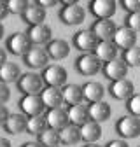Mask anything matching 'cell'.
I'll return each instance as SVG.
<instances>
[{"label":"cell","mask_w":140,"mask_h":147,"mask_svg":"<svg viewBox=\"0 0 140 147\" xmlns=\"http://www.w3.org/2000/svg\"><path fill=\"white\" fill-rule=\"evenodd\" d=\"M61 4L63 7L60 11V21L63 25L75 26L86 20V9L79 2H75V0H63Z\"/></svg>","instance_id":"1"},{"label":"cell","mask_w":140,"mask_h":147,"mask_svg":"<svg viewBox=\"0 0 140 147\" xmlns=\"http://www.w3.org/2000/svg\"><path fill=\"white\" fill-rule=\"evenodd\" d=\"M42 82L44 86H52V88H63L67 84V77L68 74L65 70V67H61L60 63H52L47 65L42 70Z\"/></svg>","instance_id":"2"},{"label":"cell","mask_w":140,"mask_h":147,"mask_svg":"<svg viewBox=\"0 0 140 147\" xmlns=\"http://www.w3.org/2000/svg\"><path fill=\"white\" fill-rule=\"evenodd\" d=\"M116 131L122 140L137 138L140 135V119L137 116H131V114L122 116L116 124Z\"/></svg>","instance_id":"3"},{"label":"cell","mask_w":140,"mask_h":147,"mask_svg":"<svg viewBox=\"0 0 140 147\" xmlns=\"http://www.w3.org/2000/svg\"><path fill=\"white\" fill-rule=\"evenodd\" d=\"M16 84H18V89H20L23 95H40V91L44 88L42 77L35 72H26L23 76H20Z\"/></svg>","instance_id":"4"},{"label":"cell","mask_w":140,"mask_h":147,"mask_svg":"<svg viewBox=\"0 0 140 147\" xmlns=\"http://www.w3.org/2000/svg\"><path fill=\"white\" fill-rule=\"evenodd\" d=\"M75 68H77V72L81 76L91 77V76H96V74L102 70V61L93 53H82L75 60Z\"/></svg>","instance_id":"5"},{"label":"cell","mask_w":140,"mask_h":147,"mask_svg":"<svg viewBox=\"0 0 140 147\" xmlns=\"http://www.w3.org/2000/svg\"><path fill=\"white\" fill-rule=\"evenodd\" d=\"M26 37L30 39L32 46H40L46 47V44L52 39V30L49 25L42 23V25H35V26H28V30L25 32Z\"/></svg>","instance_id":"6"},{"label":"cell","mask_w":140,"mask_h":147,"mask_svg":"<svg viewBox=\"0 0 140 147\" xmlns=\"http://www.w3.org/2000/svg\"><path fill=\"white\" fill-rule=\"evenodd\" d=\"M20 109H21V114H25L26 117L40 116L46 112L40 95H23V98L20 100Z\"/></svg>","instance_id":"7"},{"label":"cell","mask_w":140,"mask_h":147,"mask_svg":"<svg viewBox=\"0 0 140 147\" xmlns=\"http://www.w3.org/2000/svg\"><path fill=\"white\" fill-rule=\"evenodd\" d=\"M30 47H32V42L25 32H16L7 39V49L14 56H25Z\"/></svg>","instance_id":"8"},{"label":"cell","mask_w":140,"mask_h":147,"mask_svg":"<svg viewBox=\"0 0 140 147\" xmlns=\"http://www.w3.org/2000/svg\"><path fill=\"white\" fill-rule=\"evenodd\" d=\"M116 9H117L116 0H93L90 4V11L96 20H112Z\"/></svg>","instance_id":"9"},{"label":"cell","mask_w":140,"mask_h":147,"mask_svg":"<svg viewBox=\"0 0 140 147\" xmlns=\"http://www.w3.org/2000/svg\"><path fill=\"white\" fill-rule=\"evenodd\" d=\"M72 44L75 49H79L81 53H93L95 47L98 46V39L95 37V33L91 30H79L74 39H72Z\"/></svg>","instance_id":"10"},{"label":"cell","mask_w":140,"mask_h":147,"mask_svg":"<svg viewBox=\"0 0 140 147\" xmlns=\"http://www.w3.org/2000/svg\"><path fill=\"white\" fill-rule=\"evenodd\" d=\"M102 70H103V76L112 82V81H119V79H126L130 68L121 58H116V60H112L109 63H103Z\"/></svg>","instance_id":"11"},{"label":"cell","mask_w":140,"mask_h":147,"mask_svg":"<svg viewBox=\"0 0 140 147\" xmlns=\"http://www.w3.org/2000/svg\"><path fill=\"white\" fill-rule=\"evenodd\" d=\"M112 42H114V46H116L117 49H125V51H126V49H131V47L137 46V32L130 30V28L125 26V25H122V26H117Z\"/></svg>","instance_id":"12"},{"label":"cell","mask_w":140,"mask_h":147,"mask_svg":"<svg viewBox=\"0 0 140 147\" xmlns=\"http://www.w3.org/2000/svg\"><path fill=\"white\" fill-rule=\"evenodd\" d=\"M90 30L95 33L98 42H107V40L114 39V33H116L117 26L112 20H96Z\"/></svg>","instance_id":"13"},{"label":"cell","mask_w":140,"mask_h":147,"mask_svg":"<svg viewBox=\"0 0 140 147\" xmlns=\"http://www.w3.org/2000/svg\"><path fill=\"white\" fill-rule=\"evenodd\" d=\"M26 67L30 68H46L47 67V61H49V56H47V53L44 47L40 46H32L28 49V53L23 56Z\"/></svg>","instance_id":"14"},{"label":"cell","mask_w":140,"mask_h":147,"mask_svg":"<svg viewBox=\"0 0 140 147\" xmlns=\"http://www.w3.org/2000/svg\"><path fill=\"white\" fill-rule=\"evenodd\" d=\"M44 49L47 53L49 60H55V61H61V60H65L68 54H70V46L63 39H51L46 44Z\"/></svg>","instance_id":"15"},{"label":"cell","mask_w":140,"mask_h":147,"mask_svg":"<svg viewBox=\"0 0 140 147\" xmlns=\"http://www.w3.org/2000/svg\"><path fill=\"white\" fill-rule=\"evenodd\" d=\"M109 93L112 98L116 100H128L133 93H135V84L130 79H119V81H112L109 86Z\"/></svg>","instance_id":"16"},{"label":"cell","mask_w":140,"mask_h":147,"mask_svg":"<svg viewBox=\"0 0 140 147\" xmlns=\"http://www.w3.org/2000/svg\"><path fill=\"white\" fill-rule=\"evenodd\" d=\"M47 128L51 130L60 131L61 128H65L68 124V116H67V109L63 107H56V109H47V112L44 114Z\"/></svg>","instance_id":"17"},{"label":"cell","mask_w":140,"mask_h":147,"mask_svg":"<svg viewBox=\"0 0 140 147\" xmlns=\"http://www.w3.org/2000/svg\"><path fill=\"white\" fill-rule=\"evenodd\" d=\"M23 21L28 26H35V25H42L46 21V9L40 7L39 2H28L25 12H23Z\"/></svg>","instance_id":"18"},{"label":"cell","mask_w":140,"mask_h":147,"mask_svg":"<svg viewBox=\"0 0 140 147\" xmlns=\"http://www.w3.org/2000/svg\"><path fill=\"white\" fill-rule=\"evenodd\" d=\"M110 114H112L110 105L107 102H103V100L88 105V116H90V121H95L98 124L109 121L110 119Z\"/></svg>","instance_id":"19"},{"label":"cell","mask_w":140,"mask_h":147,"mask_svg":"<svg viewBox=\"0 0 140 147\" xmlns=\"http://www.w3.org/2000/svg\"><path fill=\"white\" fill-rule=\"evenodd\" d=\"M40 100L46 109H56L63 107V96H61V88H52V86H44L40 91Z\"/></svg>","instance_id":"20"},{"label":"cell","mask_w":140,"mask_h":147,"mask_svg":"<svg viewBox=\"0 0 140 147\" xmlns=\"http://www.w3.org/2000/svg\"><path fill=\"white\" fill-rule=\"evenodd\" d=\"M81 88H82V100H86L88 103H95V102L103 100L105 88L98 81H90V82H86Z\"/></svg>","instance_id":"21"},{"label":"cell","mask_w":140,"mask_h":147,"mask_svg":"<svg viewBox=\"0 0 140 147\" xmlns=\"http://www.w3.org/2000/svg\"><path fill=\"white\" fill-rule=\"evenodd\" d=\"M26 121L28 117L21 112H16V114H9L4 128H5V131L11 133V135H20L23 131H26Z\"/></svg>","instance_id":"22"},{"label":"cell","mask_w":140,"mask_h":147,"mask_svg":"<svg viewBox=\"0 0 140 147\" xmlns=\"http://www.w3.org/2000/svg\"><path fill=\"white\" fill-rule=\"evenodd\" d=\"M93 54H95V56L102 61V65H103V63H109V61H112V60L117 58V47L114 46L112 40L98 42V46L95 47Z\"/></svg>","instance_id":"23"},{"label":"cell","mask_w":140,"mask_h":147,"mask_svg":"<svg viewBox=\"0 0 140 147\" xmlns=\"http://www.w3.org/2000/svg\"><path fill=\"white\" fill-rule=\"evenodd\" d=\"M79 130H81V140L86 144L98 142L102 137V126L95 121H86L82 126H79Z\"/></svg>","instance_id":"24"},{"label":"cell","mask_w":140,"mask_h":147,"mask_svg":"<svg viewBox=\"0 0 140 147\" xmlns=\"http://www.w3.org/2000/svg\"><path fill=\"white\" fill-rule=\"evenodd\" d=\"M67 116H68V123L75 124V126H82L86 121H90V116H88V105H84V103L70 105L67 109Z\"/></svg>","instance_id":"25"},{"label":"cell","mask_w":140,"mask_h":147,"mask_svg":"<svg viewBox=\"0 0 140 147\" xmlns=\"http://www.w3.org/2000/svg\"><path fill=\"white\" fill-rule=\"evenodd\" d=\"M61 96H63V103H67L68 107L82 103V88H81V84H65L61 88Z\"/></svg>","instance_id":"26"},{"label":"cell","mask_w":140,"mask_h":147,"mask_svg":"<svg viewBox=\"0 0 140 147\" xmlns=\"http://www.w3.org/2000/svg\"><path fill=\"white\" fill-rule=\"evenodd\" d=\"M58 133H60V144H63V145H75L81 142V130L75 124L68 123Z\"/></svg>","instance_id":"27"},{"label":"cell","mask_w":140,"mask_h":147,"mask_svg":"<svg viewBox=\"0 0 140 147\" xmlns=\"http://www.w3.org/2000/svg\"><path fill=\"white\" fill-rule=\"evenodd\" d=\"M21 76V70L20 67H18L16 63L12 61H5L2 67H0V82H4V84H11V82H16L18 79H20Z\"/></svg>","instance_id":"28"},{"label":"cell","mask_w":140,"mask_h":147,"mask_svg":"<svg viewBox=\"0 0 140 147\" xmlns=\"http://www.w3.org/2000/svg\"><path fill=\"white\" fill-rule=\"evenodd\" d=\"M44 130H47V123H46L44 114L28 117V121H26V131L28 133H32V135H40Z\"/></svg>","instance_id":"29"},{"label":"cell","mask_w":140,"mask_h":147,"mask_svg":"<svg viewBox=\"0 0 140 147\" xmlns=\"http://www.w3.org/2000/svg\"><path fill=\"white\" fill-rule=\"evenodd\" d=\"M37 137H39V144H42L44 147H58L60 145V133L56 130L47 128V130H44Z\"/></svg>","instance_id":"30"},{"label":"cell","mask_w":140,"mask_h":147,"mask_svg":"<svg viewBox=\"0 0 140 147\" xmlns=\"http://www.w3.org/2000/svg\"><path fill=\"white\" fill-rule=\"evenodd\" d=\"M122 61L128 65V68L130 67H138L140 65V49L137 46L131 47V49H126L125 54H122Z\"/></svg>","instance_id":"31"},{"label":"cell","mask_w":140,"mask_h":147,"mask_svg":"<svg viewBox=\"0 0 140 147\" xmlns=\"http://www.w3.org/2000/svg\"><path fill=\"white\" fill-rule=\"evenodd\" d=\"M5 4H7L9 14H16V16H23L25 9H26V5H28L26 0H7Z\"/></svg>","instance_id":"32"},{"label":"cell","mask_w":140,"mask_h":147,"mask_svg":"<svg viewBox=\"0 0 140 147\" xmlns=\"http://www.w3.org/2000/svg\"><path fill=\"white\" fill-rule=\"evenodd\" d=\"M126 109H128V114L131 116H140V96L137 93H133L128 100H126Z\"/></svg>","instance_id":"33"},{"label":"cell","mask_w":140,"mask_h":147,"mask_svg":"<svg viewBox=\"0 0 140 147\" xmlns=\"http://www.w3.org/2000/svg\"><path fill=\"white\" fill-rule=\"evenodd\" d=\"M125 26H128L130 30L133 32H138L140 30V12H131L126 16V20H125Z\"/></svg>","instance_id":"34"},{"label":"cell","mask_w":140,"mask_h":147,"mask_svg":"<svg viewBox=\"0 0 140 147\" xmlns=\"http://www.w3.org/2000/svg\"><path fill=\"white\" fill-rule=\"evenodd\" d=\"M121 5L125 7V11H128V14L140 12V2H138V0H122Z\"/></svg>","instance_id":"35"},{"label":"cell","mask_w":140,"mask_h":147,"mask_svg":"<svg viewBox=\"0 0 140 147\" xmlns=\"http://www.w3.org/2000/svg\"><path fill=\"white\" fill-rule=\"evenodd\" d=\"M9 98H11V89H9V86L4 84V82H0V105H5L9 102Z\"/></svg>","instance_id":"36"},{"label":"cell","mask_w":140,"mask_h":147,"mask_svg":"<svg viewBox=\"0 0 140 147\" xmlns=\"http://www.w3.org/2000/svg\"><path fill=\"white\" fill-rule=\"evenodd\" d=\"M9 114H11V112H9V109H7L5 105H0V126H4V124H5Z\"/></svg>","instance_id":"37"},{"label":"cell","mask_w":140,"mask_h":147,"mask_svg":"<svg viewBox=\"0 0 140 147\" xmlns=\"http://www.w3.org/2000/svg\"><path fill=\"white\" fill-rule=\"evenodd\" d=\"M9 11H7V4H5V0H0V23H2L5 18H7Z\"/></svg>","instance_id":"38"},{"label":"cell","mask_w":140,"mask_h":147,"mask_svg":"<svg viewBox=\"0 0 140 147\" xmlns=\"http://www.w3.org/2000/svg\"><path fill=\"white\" fill-rule=\"evenodd\" d=\"M105 147H130L126 144V140H122V138H117V140H110Z\"/></svg>","instance_id":"39"},{"label":"cell","mask_w":140,"mask_h":147,"mask_svg":"<svg viewBox=\"0 0 140 147\" xmlns=\"http://www.w3.org/2000/svg\"><path fill=\"white\" fill-rule=\"evenodd\" d=\"M39 4H40V7H55L58 2H56V0H39Z\"/></svg>","instance_id":"40"},{"label":"cell","mask_w":140,"mask_h":147,"mask_svg":"<svg viewBox=\"0 0 140 147\" xmlns=\"http://www.w3.org/2000/svg\"><path fill=\"white\" fill-rule=\"evenodd\" d=\"M5 61H7V53H5V49L0 47V67H2Z\"/></svg>","instance_id":"41"},{"label":"cell","mask_w":140,"mask_h":147,"mask_svg":"<svg viewBox=\"0 0 140 147\" xmlns=\"http://www.w3.org/2000/svg\"><path fill=\"white\" fill-rule=\"evenodd\" d=\"M0 147H12L11 145V140L5 138V137H0Z\"/></svg>","instance_id":"42"},{"label":"cell","mask_w":140,"mask_h":147,"mask_svg":"<svg viewBox=\"0 0 140 147\" xmlns=\"http://www.w3.org/2000/svg\"><path fill=\"white\" fill-rule=\"evenodd\" d=\"M21 147H44V145L39 144V142H26V144H23Z\"/></svg>","instance_id":"43"},{"label":"cell","mask_w":140,"mask_h":147,"mask_svg":"<svg viewBox=\"0 0 140 147\" xmlns=\"http://www.w3.org/2000/svg\"><path fill=\"white\" fill-rule=\"evenodd\" d=\"M84 147H102V145H98V144H96V142H93V144H86V145H84Z\"/></svg>","instance_id":"44"},{"label":"cell","mask_w":140,"mask_h":147,"mask_svg":"<svg viewBox=\"0 0 140 147\" xmlns=\"http://www.w3.org/2000/svg\"><path fill=\"white\" fill-rule=\"evenodd\" d=\"M2 37H4V25L0 23V39H2Z\"/></svg>","instance_id":"45"},{"label":"cell","mask_w":140,"mask_h":147,"mask_svg":"<svg viewBox=\"0 0 140 147\" xmlns=\"http://www.w3.org/2000/svg\"><path fill=\"white\" fill-rule=\"evenodd\" d=\"M58 147H60V145H58Z\"/></svg>","instance_id":"46"}]
</instances>
